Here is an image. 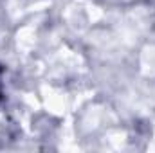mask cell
Returning <instances> with one entry per match:
<instances>
[{
    "label": "cell",
    "mask_w": 155,
    "mask_h": 153,
    "mask_svg": "<svg viewBox=\"0 0 155 153\" xmlns=\"http://www.w3.org/2000/svg\"><path fill=\"white\" fill-rule=\"evenodd\" d=\"M2 72H4V69L0 67V79H2ZM0 99H2V81H0Z\"/></svg>",
    "instance_id": "1"
}]
</instances>
